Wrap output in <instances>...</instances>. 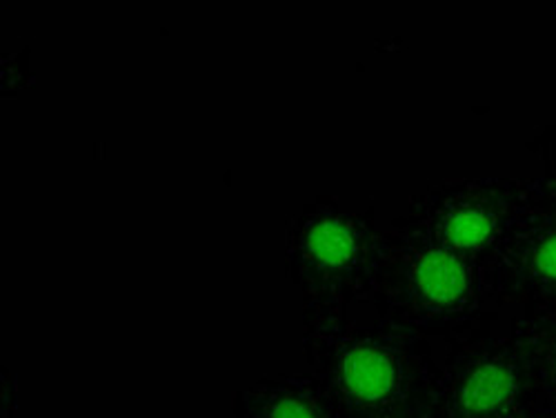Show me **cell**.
<instances>
[{
  "label": "cell",
  "mask_w": 556,
  "mask_h": 418,
  "mask_svg": "<svg viewBox=\"0 0 556 418\" xmlns=\"http://www.w3.org/2000/svg\"><path fill=\"white\" fill-rule=\"evenodd\" d=\"M290 263L307 286L352 271L365 254V237L352 218L318 212L296 218L288 235Z\"/></svg>",
  "instance_id": "1"
},
{
  "label": "cell",
  "mask_w": 556,
  "mask_h": 418,
  "mask_svg": "<svg viewBox=\"0 0 556 418\" xmlns=\"http://www.w3.org/2000/svg\"><path fill=\"white\" fill-rule=\"evenodd\" d=\"M339 390L358 407H379L401 392V360L377 341H352L337 352Z\"/></svg>",
  "instance_id": "2"
},
{
  "label": "cell",
  "mask_w": 556,
  "mask_h": 418,
  "mask_svg": "<svg viewBox=\"0 0 556 418\" xmlns=\"http://www.w3.org/2000/svg\"><path fill=\"white\" fill-rule=\"evenodd\" d=\"M407 278L414 296L432 309H454L472 292V276L454 250L428 245L409 256Z\"/></svg>",
  "instance_id": "3"
},
{
  "label": "cell",
  "mask_w": 556,
  "mask_h": 418,
  "mask_svg": "<svg viewBox=\"0 0 556 418\" xmlns=\"http://www.w3.org/2000/svg\"><path fill=\"white\" fill-rule=\"evenodd\" d=\"M515 392L517 377L513 367L501 360H485L463 377L456 390V407L468 418H488L513 401Z\"/></svg>",
  "instance_id": "4"
},
{
  "label": "cell",
  "mask_w": 556,
  "mask_h": 418,
  "mask_svg": "<svg viewBox=\"0 0 556 418\" xmlns=\"http://www.w3.org/2000/svg\"><path fill=\"white\" fill-rule=\"evenodd\" d=\"M245 418H326L294 383L267 379L245 394Z\"/></svg>",
  "instance_id": "5"
},
{
  "label": "cell",
  "mask_w": 556,
  "mask_h": 418,
  "mask_svg": "<svg viewBox=\"0 0 556 418\" xmlns=\"http://www.w3.org/2000/svg\"><path fill=\"white\" fill-rule=\"evenodd\" d=\"M496 229L494 216L475 203H458L441 216L439 231L443 245L454 252H475L485 248Z\"/></svg>",
  "instance_id": "6"
},
{
  "label": "cell",
  "mask_w": 556,
  "mask_h": 418,
  "mask_svg": "<svg viewBox=\"0 0 556 418\" xmlns=\"http://www.w3.org/2000/svg\"><path fill=\"white\" fill-rule=\"evenodd\" d=\"M534 265L541 274L556 278V235H552L534 254Z\"/></svg>",
  "instance_id": "7"
}]
</instances>
